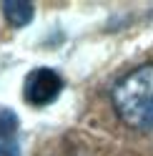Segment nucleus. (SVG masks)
<instances>
[{
	"instance_id": "obj_4",
	"label": "nucleus",
	"mask_w": 153,
	"mask_h": 156,
	"mask_svg": "<svg viewBox=\"0 0 153 156\" xmlns=\"http://www.w3.org/2000/svg\"><path fill=\"white\" fill-rule=\"evenodd\" d=\"M18 131V116L13 108L0 106V141H10V136Z\"/></svg>"
},
{
	"instance_id": "obj_3",
	"label": "nucleus",
	"mask_w": 153,
	"mask_h": 156,
	"mask_svg": "<svg viewBox=\"0 0 153 156\" xmlns=\"http://www.w3.org/2000/svg\"><path fill=\"white\" fill-rule=\"evenodd\" d=\"M0 10H3L5 20L15 25V28H23L33 20V3H25V0H5V3H0Z\"/></svg>"
},
{
	"instance_id": "obj_5",
	"label": "nucleus",
	"mask_w": 153,
	"mask_h": 156,
	"mask_svg": "<svg viewBox=\"0 0 153 156\" xmlns=\"http://www.w3.org/2000/svg\"><path fill=\"white\" fill-rule=\"evenodd\" d=\"M0 156H20V149L15 141H0Z\"/></svg>"
},
{
	"instance_id": "obj_2",
	"label": "nucleus",
	"mask_w": 153,
	"mask_h": 156,
	"mask_svg": "<svg viewBox=\"0 0 153 156\" xmlns=\"http://www.w3.org/2000/svg\"><path fill=\"white\" fill-rule=\"evenodd\" d=\"M63 91V78L53 68H35L23 83V96L30 106H48Z\"/></svg>"
},
{
	"instance_id": "obj_1",
	"label": "nucleus",
	"mask_w": 153,
	"mask_h": 156,
	"mask_svg": "<svg viewBox=\"0 0 153 156\" xmlns=\"http://www.w3.org/2000/svg\"><path fill=\"white\" fill-rule=\"evenodd\" d=\"M113 108L128 126L153 131V63L126 73L110 91Z\"/></svg>"
}]
</instances>
